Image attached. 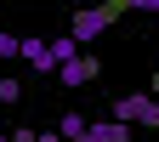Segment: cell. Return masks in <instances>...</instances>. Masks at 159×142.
Instances as JSON below:
<instances>
[{
  "mask_svg": "<svg viewBox=\"0 0 159 142\" xmlns=\"http://www.w3.org/2000/svg\"><path fill=\"white\" fill-rule=\"evenodd\" d=\"M114 119H125V125H159V97L148 91H125L114 103Z\"/></svg>",
  "mask_w": 159,
  "mask_h": 142,
  "instance_id": "obj_1",
  "label": "cell"
},
{
  "mask_svg": "<svg viewBox=\"0 0 159 142\" xmlns=\"http://www.w3.org/2000/svg\"><path fill=\"white\" fill-rule=\"evenodd\" d=\"M114 23V6H85V11H74V23H68V40L74 46H85V40H97Z\"/></svg>",
  "mask_w": 159,
  "mask_h": 142,
  "instance_id": "obj_2",
  "label": "cell"
},
{
  "mask_svg": "<svg viewBox=\"0 0 159 142\" xmlns=\"http://www.w3.org/2000/svg\"><path fill=\"white\" fill-rule=\"evenodd\" d=\"M97 74H102V63H97V57H85V51H80L74 63H63V68H57V80H63V85H91Z\"/></svg>",
  "mask_w": 159,
  "mask_h": 142,
  "instance_id": "obj_3",
  "label": "cell"
},
{
  "mask_svg": "<svg viewBox=\"0 0 159 142\" xmlns=\"http://www.w3.org/2000/svg\"><path fill=\"white\" fill-rule=\"evenodd\" d=\"M80 142H131V125L125 119H97V125H85Z\"/></svg>",
  "mask_w": 159,
  "mask_h": 142,
  "instance_id": "obj_4",
  "label": "cell"
},
{
  "mask_svg": "<svg viewBox=\"0 0 159 142\" xmlns=\"http://www.w3.org/2000/svg\"><path fill=\"white\" fill-rule=\"evenodd\" d=\"M17 57H23L34 74H57V63H51V46H46V40H23V51H17Z\"/></svg>",
  "mask_w": 159,
  "mask_h": 142,
  "instance_id": "obj_5",
  "label": "cell"
},
{
  "mask_svg": "<svg viewBox=\"0 0 159 142\" xmlns=\"http://www.w3.org/2000/svg\"><path fill=\"white\" fill-rule=\"evenodd\" d=\"M85 125H91L85 114H63V119H57V136H63V142H80V136H85Z\"/></svg>",
  "mask_w": 159,
  "mask_h": 142,
  "instance_id": "obj_6",
  "label": "cell"
},
{
  "mask_svg": "<svg viewBox=\"0 0 159 142\" xmlns=\"http://www.w3.org/2000/svg\"><path fill=\"white\" fill-rule=\"evenodd\" d=\"M23 103V80L17 74H0V108H17Z\"/></svg>",
  "mask_w": 159,
  "mask_h": 142,
  "instance_id": "obj_7",
  "label": "cell"
},
{
  "mask_svg": "<svg viewBox=\"0 0 159 142\" xmlns=\"http://www.w3.org/2000/svg\"><path fill=\"white\" fill-rule=\"evenodd\" d=\"M74 57H80V46H74L68 34H63V40H51V63H57V68H63V63H74Z\"/></svg>",
  "mask_w": 159,
  "mask_h": 142,
  "instance_id": "obj_8",
  "label": "cell"
},
{
  "mask_svg": "<svg viewBox=\"0 0 159 142\" xmlns=\"http://www.w3.org/2000/svg\"><path fill=\"white\" fill-rule=\"evenodd\" d=\"M114 11H159V0H108Z\"/></svg>",
  "mask_w": 159,
  "mask_h": 142,
  "instance_id": "obj_9",
  "label": "cell"
},
{
  "mask_svg": "<svg viewBox=\"0 0 159 142\" xmlns=\"http://www.w3.org/2000/svg\"><path fill=\"white\" fill-rule=\"evenodd\" d=\"M17 51H23V40H17V34H0V63H11Z\"/></svg>",
  "mask_w": 159,
  "mask_h": 142,
  "instance_id": "obj_10",
  "label": "cell"
},
{
  "mask_svg": "<svg viewBox=\"0 0 159 142\" xmlns=\"http://www.w3.org/2000/svg\"><path fill=\"white\" fill-rule=\"evenodd\" d=\"M11 142H40V131H11Z\"/></svg>",
  "mask_w": 159,
  "mask_h": 142,
  "instance_id": "obj_11",
  "label": "cell"
},
{
  "mask_svg": "<svg viewBox=\"0 0 159 142\" xmlns=\"http://www.w3.org/2000/svg\"><path fill=\"white\" fill-rule=\"evenodd\" d=\"M40 142H63V136H57V131H40Z\"/></svg>",
  "mask_w": 159,
  "mask_h": 142,
  "instance_id": "obj_12",
  "label": "cell"
},
{
  "mask_svg": "<svg viewBox=\"0 0 159 142\" xmlns=\"http://www.w3.org/2000/svg\"><path fill=\"white\" fill-rule=\"evenodd\" d=\"M0 142H11V131H6V125H0Z\"/></svg>",
  "mask_w": 159,
  "mask_h": 142,
  "instance_id": "obj_13",
  "label": "cell"
},
{
  "mask_svg": "<svg viewBox=\"0 0 159 142\" xmlns=\"http://www.w3.org/2000/svg\"><path fill=\"white\" fill-rule=\"evenodd\" d=\"M148 97H159V74H153V91H148Z\"/></svg>",
  "mask_w": 159,
  "mask_h": 142,
  "instance_id": "obj_14",
  "label": "cell"
}]
</instances>
